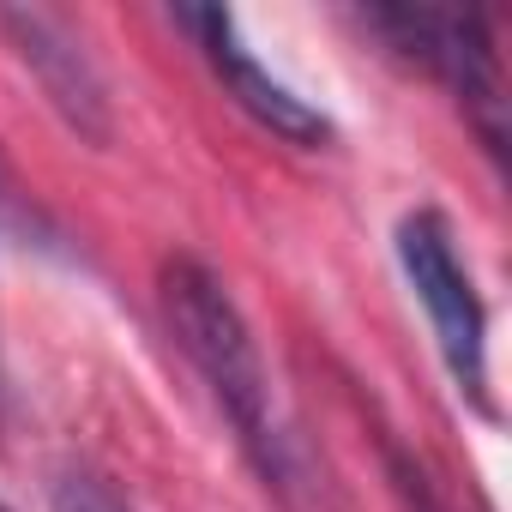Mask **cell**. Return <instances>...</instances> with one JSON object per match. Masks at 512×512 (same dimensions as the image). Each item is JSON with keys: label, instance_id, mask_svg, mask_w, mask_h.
<instances>
[{"label": "cell", "instance_id": "6", "mask_svg": "<svg viewBox=\"0 0 512 512\" xmlns=\"http://www.w3.org/2000/svg\"><path fill=\"white\" fill-rule=\"evenodd\" d=\"M49 512H133V506L121 500V488H115L103 470L67 464V470L55 476V488H49Z\"/></svg>", "mask_w": 512, "mask_h": 512}, {"label": "cell", "instance_id": "5", "mask_svg": "<svg viewBox=\"0 0 512 512\" xmlns=\"http://www.w3.org/2000/svg\"><path fill=\"white\" fill-rule=\"evenodd\" d=\"M0 31L13 37L19 61L37 73L49 109L91 145L109 139V85L97 73V61L85 55V43L73 37L67 19L55 13H37V7H13V13H0Z\"/></svg>", "mask_w": 512, "mask_h": 512}, {"label": "cell", "instance_id": "9", "mask_svg": "<svg viewBox=\"0 0 512 512\" xmlns=\"http://www.w3.org/2000/svg\"><path fill=\"white\" fill-rule=\"evenodd\" d=\"M0 512H13V506H7V500H0Z\"/></svg>", "mask_w": 512, "mask_h": 512}, {"label": "cell", "instance_id": "7", "mask_svg": "<svg viewBox=\"0 0 512 512\" xmlns=\"http://www.w3.org/2000/svg\"><path fill=\"white\" fill-rule=\"evenodd\" d=\"M386 476H392V494H398V506H404V512H452V506H446V494L434 488L428 464H422V458H410L404 446H386Z\"/></svg>", "mask_w": 512, "mask_h": 512}, {"label": "cell", "instance_id": "2", "mask_svg": "<svg viewBox=\"0 0 512 512\" xmlns=\"http://www.w3.org/2000/svg\"><path fill=\"white\" fill-rule=\"evenodd\" d=\"M398 247V272L404 284L416 290L422 314H428V332H434V350L458 386V398H470L476 416H500L494 404V374H488V308L476 296V278L458 253V235L440 211H410L392 235Z\"/></svg>", "mask_w": 512, "mask_h": 512}, {"label": "cell", "instance_id": "3", "mask_svg": "<svg viewBox=\"0 0 512 512\" xmlns=\"http://www.w3.org/2000/svg\"><path fill=\"white\" fill-rule=\"evenodd\" d=\"M362 25L422 73H434L458 109L476 121L482 145L500 157L506 151V85H500V55L488 37V19L476 13H434V7H368Z\"/></svg>", "mask_w": 512, "mask_h": 512}, {"label": "cell", "instance_id": "4", "mask_svg": "<svg viewBox=\"0 0 512 512\" xmlns=\"http://www.w3.org/2000/svg\"><path fill=\"white\" fill-rule=\"evenodd\" d=\"M169 19L193 37V49L205 55V67L217 73L223 97H235L241 115H253L266 133H278L284 145H302V151L332 145V121L302 91H290L278 73H266L260 61H253V49L235 31V13H223V7H175Z\"/></svg>", "mask_w": 512, "mask_h": 512}, {"label": "cell", "instance_id": "1", "mask_svg": "<svg viewBox=\"0 0 512 512\" xmlns=\"http://www.w3.org/2000/svg\"><path fill=\"white\" fill-rule=\"evenodd\" d=\"M157 302H163V326H169L175 350L187 356V368L211 392L217 416L229 422L241 458L260 470V482L290 512H344L332 476L308 452L302 428L284 416L278 386H272L266 356H260V338H253L247 314L235 308V296L223 290V278L205 260L175 253L157 278Z\"/></svg>", "mask_w": 512, "mask_h": 512}, {"label": "cell", "instance_id": "8", "mask_svg": "<svg viewBox=\"0 0 512 512\" xmlns=\"http://www.w3.org/2000/svg\"><path fill=\"white\" fill-rule=\"evenodd\" d=\"M0 392H7V374H0Z\"/></svg>", "mask_w": 512, "mask_h": 512}]
</instances>
